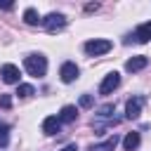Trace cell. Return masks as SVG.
<instances>
[{"label":"cell","instance_id":"e0dca14e","mask_svg":"<svg viewBox=\"0 0 151 151\" xmlns=\"http://www.w3.org/2000/svg\"><path fill=\"white\" fill-rule=\"evenodd\" d=\"M9 144V125H0V146Z\"/></svg>","mask_w":151,"mask_h":151},{"label":"cell","instance_id":"5bb4252c","mask_svg":"<svg viewBox=\"0 0 151 151\" xmlns=\"http://www.w3.org/2000/svg\"><path fill=\"white\" fill-rule=\"evenodd\" d=\"M111 113H113V104H104V106L97 111V118H106V120H111V123L116 125L118 118H111Z\"/></svg>","mask_w":151,"mask_h":151},{"label":"cell","instance_id":"44dd1931","mask_svg":"<svg viewBox=\"0 0 151 151\" xmlns=\"http://www.w3.org/2000/svg\"><path fill=\"white\" fill-rule=\"evenodd\" d=\"M61 151H78V146H76V144H66Z\"/></svg>","mask_w":151,"mask_h":151},{"label":"cell","instance_id":"7a4b0ae2","mask_svg":"<svg viewBox=\"0 0 151 151\" xmlns=\"http://www.w3.org/2000/svg\"><path fill=\"white\" fill-rule=\"evenodd\" d=\"M111 47H113L111 40H104V38H94V40H87V42H85V52H87L90 57H101V54H106Z\"/></svg>","mask_w":151,"mask_h":151},{"label":"cell","instance_id":"52a82bcc","mask_svg":"<svg viewBox=\"0 0 151 151\" xmlns=\"http://www.w3.org/2000/svg\"><path fill=\"white\" fill-rule=\"evenodd\" d=\"M59 76H61L64 83H73V80L80 76V71H78V66H76L73 61H64L61 68H59Z\"/></svg>","mask_w":151,"mask_h":151},{"label":"cell","instance_id":"ba28073f","mask_svg":"<svg viewBox=\"0 0 151 151\" xmlns=\"http://www.w3.org/2000/svg\"><path fill=\"white\" fill-rule=\"evenodd\" d=\"M146 64H149V57H144V54H137V57H132V59H127V61H125V71H130V73H137V71L146 68Z\"/></svg>","mask_w":151,"mask_h":151},{"label":"cell","instance_id":"6da1fadb","mask_svg":"<svg viewBox=\"0 0 151 151\" xmlns=\"http://www.w3.org/2000/svg\"><path fill=\"white\" fill-rule=\"evenodd\" d=\"M24 66H26L28 76H35V78H42L47 73V59L42 54H28L24 59Z\"/></svg>","mask_w":151,"mask_h":151},{"label":"cell","instance_id":"7c38bea8","mask_svg":"<svg viewBox=\"0 0 151 151\" xmlns=\"http://www.w3.org/2000/svg\"><path fill=\"white\" fill-rule=\"evenodd\" d=\"M57 118H59V123H73V120L78 118V109L68 104V106H64V109H61V113H59Z\"/></svg>","mask_w":151,"mask_h":151},{"label":"cell","instance_id":"3957f363","mask_svg":"<svg viewBox=\"0 0 151 151\" xmlns=\"http://www.w3.org/2000/svg\"><path fill=\"white\" fill-rule=\"evenodd\" d=\"M40 24L45 26L47 33H57V31H61V28L66 26V17H64L61 12H52V14H47Z\"/></svg>","mask_w":151,"mask_h":151},{"label":"cell","instance_id":"30bf717a","mask_svg":"<svg viewBox=\"0 0 151 151\" xmlns=\"http://www.w3.org/2000/svg\"><path fill=\"white\" fill-rule=\"evenodd\" d=\"M59 130H61V123H59L57 116H47V118L42 120V132H45V134L52 137V134H57Z\"/></svg>","mask_w":151,"mask_h":151},{"label":"cell","instance_id":"d6986e66","mask_svg":"<svg viewBox=\"0 0 151 151\" xmlns=\"http://www.w3.org/2000/svg\"><path fill=\"white\" fill-rule=\"evenodd\" d=\"M0 109H12V97L9 94H0Z\"/></svg>","mask_w":151,"mask_h":151},{"label":"cell","instance_id":"ac0fdd59","mask_svg":"<svg viewBox=\"0 0 151 151\" xmlns=\"http://www.w3.org/2000/svg\"><path fill=\"white\" fill-rule=\"evenodd\" d=\"M78 104H80V109H92V106H94V97H92V94H83Z\"/></svg>","mask_w":151,"mask_h":151},{"label":"cell","instance_id":"4fadbf2b","mask_svg":"<svg viewBox=\"0 0 151 151\" xmlns=\"http://www.w3.org/2000/svg\"><path fill=\"white\" fill-rule=\"evenodd\" d=\"M116 144H118V137L113 134V137H109L106 142H101V144H92L87 151H113L116 149Z\"/></svg>","mask_w":151,"mask_h":151},{"label":"cell","instance_id":"277c9868","mask_svg":"<svg viewBox=\"0 0 151 151\" xmlns=\"http://www.w3.org/2000/svg\"><path fill=\"white\" fill-rule=\"evenodd\" d=\"M144 97H139V94H134V97H130L127 99V104H125V118H130V120H137L139 116H142V106H144Z\"/></svg>","mask_w":151,"mask_h":151},{"label":"cell","instance_id":"7402d4cb","mask_svg":"<svg viewBox=\"0 0 151 151\" xmlns=\"http://www.w3.org/2000/svg\"><path fill=\"white\" fill-rule=\"evenodd\" d=\"M0 9H14V5L12 2H5V5H0Z\"/></svg>","mask_w":151,"mask_h":151},{"label":"cell","instance_id":"2e32d148","mask_svg":"<svg viewBox=\"0 0 151 151\" xmlns=\"http://www.w3.org/2000/svg\"><path fill=\"white\" fill-rule=\"evenodd\" d=\"M17 94L19 97H31V94H35V87L28 85V83H19L17 85Z\"/></svg>","mask_w":151,"mask_h":151},{"label":"cell","instance_id":"5b68a950","mask_svg":"<svg viewBox=\"0 0 151 151\" xmlns=\"http://www.w3.org/2000/svg\"><path fill=\"white\" fill-rule=\"evenodd\" d=\"M0 76H2V80H5L7 85H19V78H21L19 66H14V64H2Z\"/></svg>","mask_w":151,"mask_h":151},{"label":"cell","instance_id":"8992f818","mask_svg":"<svg viewBox=\"0 0 151 151\" xmlns=\"http://www.w3.org/2000/svg\"><path fill=\"white\" fill-rule=\"evenodd\" d=\"M120 85V73H116V71H111L104 80H101V85H99V94H111L116 87Z\"/></svg>","mask_w":151,"mask_h":151},{"label":"cell","instance_id":"ffe728a7","mask_svg":"<svg viewBox=\"0 0 151 151\" xmlns=\"http://www.w3.org/2000/svg\"><path fill=\"white\" fill-rule=\"evenodd\" d=\"M94 9H99V5H97V2H90V5L85 7V12H94Z\"/></svg>","mask_w":151,"mask_h":151},{"label":"cell","instance_id":"8fae6325","mask_svg":"<svg viewBox=\"0 0 151 151\" xmlns=\"http://www.w3.org/2000/svg\"><path fill=\"white\" fill-rule=\"evenodd\" d=\"M139 144H142L139 132H127V134H125V139H123V149H125V151H137V149H139Z\"/></svg>","mask_w":151,"mask_h":151},{"label":"cell","instance_id":"9a60e30c","mask_svg":"<svg viewBox=\"0 0 151 151\" xmlns=\"http://www.w3.org/2000/svg\"><path fill=\"white\" fill-rule=\"evenodd\" d=\"M24 21H26L28 26H35V24H38V21H42V19L38 17V12H35L33 7H28V9L24 12Z\"/></svg>","mask_w":151,"mask_h":151},{"label":"cell","instance_id":"9c48e42d","mask_svg":"<svg viewBox=\"0 0 151 151\" xmlns=\"http://www.w3.org/2000/svg\"><path fill=\"white\" fill-rule=\"evenodd\" d=\"M130 38H134L137 42H149V40H151V21L139 24L137 31H134V35H130Z\"/></svg>","mask_w":151,"mask_h":151}]
</instances>
